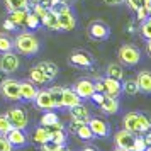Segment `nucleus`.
<instances>
[{
  "label": "nucleus",
  "mask_w": 151,
  "mask_h": 151,
  "mask_svg": "<svg viewBox=\"0 0 151 151\" xmlns=\"http://www.w3.org/2000/svg\"><path fill=\"white\" fill-rule=\"evenodd\" d=\"M39 39L36 37V34L29 32V31H24L21 34H17V37L14 39V49L19 53V55L24 56H34L39 53Z\"/></svg>",
  "instance_id": "f257e3e1"
},
{
  "label": "nucleus",
  "mask_w": 151,
  "mask_h": 151,
  "mask_svg": "<svg viewBox=\"0 0 151 151\" xmlns=\"http://www.w3.org/2000/svg\"><path fill=\"white\" fill-rule=\"evenodd\" d=\"M122 126L124 129L131 131L134 134H144L146 131L151 129V117L141 114V112H129L124 116Z\"/></svg>",
  "instance_id": "f03ea898"
},
{
  "label": "nucleus",
  "mask_w": 151,
  "mask_h": 151,
  "mask_svg": "<svg viewBox=\"0 0 151 151\" xmlns=\"http://www.w3.org/2000/svg\"><path fill=\"white\" fill-rule=\"evenodd\" d=\"M55 9H56V12H58L60 29H61V31H73V29L76 27V17L73 15L71 9L68 7V4L61 0Z\"/></svg>",
  "instance_id": "7ed1b4c3"
},
{
  "label": "nucleus",
  "mask_w": 151,
  "mask_h": 151,
  "mask_svg": "<svg viewBox=\"0 0 151 151\" xmlns=\"http://www.w3.org/2000/svg\"><path fill=\"white\" fill-rule=\"evenodd\" d=\"M117 58L126 66H136L141 61V51L134 44H122L117 51Z\"/></svg>",
  "instance_id": "20e7f679"
},
{
  "label": "nucleus",
  "mask_w": 151,
  "mask_h": 151,
  "mask_svg": "<svg viewBox=\"0 0 151 151\" xmlns=\"http://www.w3.org/2000/svg\"><path fill=\"white\" fill-rule=\"evenodd\" d=\"M5 116L10 121L12 127L26 131V127H27V124H29V117H27V112L22 109V107H10Z\"/></svg>",
  "instance_id": "39448f33"
},
{
  "label": "nucleus",
  "mask_w": 151,
  "mask_h": 151,
  "mask_svg": "<svg viewBox=\"0 0 151 151\" xmlns=\"http://www.w3.org/2000/svg\"><path fill=\"white\" fill-rule=\"evenodd\" d=\"M0 93L7 100H21V90H19V80L15 78H5L0 82Z\"/></svg>",
  "instance_id": "423d86ee"
},
{
  "label": "nucleus",
  "mask_w": 151,
  "mask_h": 151,
  "mask_svg": "<svg viewBox=\"0 0 151 151\" xmlns=\"http://www.w3.org/2000/svg\"><path fill=\"white\" fill-rule=\"evenodd\" d=\"M19 66H21V60H19L17 53H12V51L2 53V58H0V71L2 73L12 75L19 70Z\"/></svg>",
  "instance_id": "0eeeda50"
},
{
  "label": "nucleus",
  "mask_w": 151,
  "mask_h": 151,
  "mask_svg": "<svg viewBox=\"0 0 151 151\" xmlns=\"http://www.w3.org/2000/svg\"><path fill=\"white\" fill-rule=\"evenodd\" d=\"M136 136L134 132H131L127 129H121L116 132L114 136V143H116V148H121V150L126 151H132L134 148V141H136Z\"/></svg>",
  "instance_id": "6e6552de"
},
{
  "label": "nucleus",
  "mask_w": 151,
  "mask_h": 151,
  "mask_svg": "<svg viewBox=\"0 0 151 151\" xmlns=\"http://www.w3.org/2000/svg\"><path fill=\"white\" fill-rule=\"evenodd\" d=\"M88 36L92 39H97V41H105V39H109V36H110V29L105 22L93 21V22H90V26H88Z\"/></svg>",
  "instance_id": "1a4fd4ad"
},
{
  "label": "nucleus",
  "mask_w": 151,
  "mask_h": 151,
  "mask_svg": "<svg viewBox=\"0 0 151 151\" xmlns=\"http://www.w3.org/2000/svg\"><path fill=\"white\" fill-rule=\"evenodd\" d=\"M87 124H88V127H90V131H92L93 137H109L110 136L109 122H105L100 117H90V121Z\"/></svg>",
  "instance_id": "9d476101"
},
{
  "label": "nucleus",
  "mask_w": 151,
  "mask_h": 151,
  "mask_svg": "<svg viewBox=\"0 0 151 151\" xmlns=\"http://www.w3.org/2000/svg\"><path fill=\"white\" fill-rule=\"evenodd\" d=\"M68 110H70V119L76 124H87L90 121V117H92L90 116V110L82 102L73 105V107H70Z\"/></svg>",
  "instance_id": "9b49d317"
},
{
  "label": "nucleus",
  "mask_w": 151,
  "mask_h": 151,
  "mask_svg": "<svg viewBox=\"0 0 151 151\" xmlns=\"http://www.w3.org/2000/svg\"><path fill=\"white\" fill-rule=\"evenodd\" d=\"M32 102L36 104L37 109H41V110H55V102H53V99H51L49 90H46V88L37 90V93H36Z\"/></svg>",
  "instance_id": "f8f14e48"
},
{
  "label": "nucleus",
  "mask_w": 151,
  "mask_h": 151,
  "mask_svg": "<svg viewBox=\"0 0 151 151\" xmlns=\"http://www.w3.org/2000/svg\"><path fill=\"white\" fill-rule=\"evenodd\" d=\"M70 63L78 66V68H90L93 63V58L87 51H73L70 55Z\"/></svg>",
  "instance_id": "ddd939ff"
},
{
  "label": "nucleus",
  "mask_w": 151,
  "mask_h": 151,
  "mask_svg": "<svg viewBox=\"0 0 151 151\" xmlns=\"http://www.w3.org/2000/svg\"><path fill=\"white\" fill-rule=\"evenodd\" d=\"M73 90L76 92V95L80 97V99H90L92 97V93L95 92V88H93V82L92 80H88V78H82V80H78V82L75 83V87H73Z\"/></svg>",
  "instance_id": "4468645a"
},
{
  "label": "nucleus",
  "mask_w": 151,
  "mask_h": 151,
  "mask_svg": "<svg viewBox=\"0 0 151 151\" xmlns=\"http://www.w3.org/2000/svg\"><path fill=\"white\" fill-rule=\"evenodd\" d=\"M19 90H21V100L32 102L36 93H37V85L32 83L31 80H21L19 82Z\"/></svg>",
  "instance_id": "2eb2a0df"
},
{
  "label": "nucleus",
  "mask_w": 151,
  "mask_h": 151,
  "mask_svg": "<svg viewBox=\"0 0 151 151\" xmlns=\"http://www.w3.org/2000/svg\"><path fill=\"white\" fill-rule=\"evenodd\" d=\"M5 136H7V139L10 141V144H12L14 148H22V146L27 144V134H26V131L24 129L12 127Z\"/></svg>",
  "instance_id": "dca6fc26"
},
{
  "label": "nucleus",
  "mask_w": 151,
  "mask_h": 151,
  "mask_svg": "<svg viewBox=\"0 0 151 151\" xmlns=\"http://www.w3.org/2000/svg\"><path fill=\"white\" fill-rule=\"evenodd\" d=\"M104 83V93L105 95H110V97H119L122 93V85L119 80L116 78H110V76H105L102 80Z\"/></svg>",
  "instance_id": "f3484780"
},
{
  "label": "nucleus",
  "mask_w": 151,
  "mask_h": 151,
  "mask_svg": "<svg viewBox=\"0 0 151 151\" xmlns=\"http://www.w3.org/2000/svg\"><path fill=\"white\" fill-rule=\"evenodd\" d=\"M99 107L102 110L104 114H117L119 109H121V104L117 100V97H110V95H105L104 100L99 104Z\"/></svg>",
  "instance_id": "a211bd4d"
},
{
  "label": "nucleus",
  "mask_w": 151,
  "mask_h": 151,
  "mask_svg": "<svg viewBox=\"0 0 151 151\" xmlns=\"http://www.w3.org/2000/svg\"><path fill=\"white\" fill-rule=\"evenodd\" d=\"M137 87H139V92L143 93H151V71L144 70V71H139L136 76Z\"/></svg>",
  "instance_id": "6ab92c4d"
},
{
  "label": "nucleus",
  "mask_w": 151,
  "mask_h": 151,
  "mask_svg": "<svg viewBox=\"0 0 151 151\" xmlns=\"http://www.w3.org/2000/svg\"><path fill=\"white\" fill-rule=\"evenodd\" d=\"M41 24L46 26L48 29H53V31H61L60 29V22H58V12H56L55 7H51L48 10V14L41 19Z\"/></svg>",
  "instance_id": "aec40b11"
},
{
  "label": "nucleus",
  "mask_w": 151,
  "mask_h": 151,
  "mask_svg": "<svg viewBox=\"0 0 151 151\" xmlns=\"http://www.w3.org/2000/svg\"><path fill=\"white\" fill-rule=\"evenodd\" d=\"M37 66L44 71V75H46V78H48V82H53L56 76H58V73H60L58 65L53 63V61H41Z\"/></svg>",
  "instance_id": "412c9836"
},
{
  "label": "nucleus",
  "mask_w": 151,
  "mask_h": 151,
  "mask_svg": "<svg viewBox=\"0 0 151 151\" xmlns=\"http://www.w3.org/2000/svg\"><path fill=\"white\" fill-rule=\"evenodd\" d=\"M80 102H82V99L76 95V92L73 88H63V107L70 109Z\"/></svg>",
  "instance_id": "4be33fe9"
},
{
  "label": "nucleus",
  "mask_w": 151,
  "mask_h": 151,
  "mask_svg": "<svg viewBox=\"0 0 151 151\" xmlns=\"http://www.w3.org/2000/svg\"><path fill=\"white\" fill-rule=\"evenodd\" d=\"M105 76H110V78H116L119 82L124 80V68L122 65L119 63H109L107 68H105Z\"/></svg>",
  "instance_id": "5701e85b"
},
{
  "label": "nucleus",
  "mask_w": 151,
  "mask_h": 151,
  "mask_svg": "<svg viewBox=\"0 0 151 151\" xmlns=\"http://www.w3.org/2000/svg\"><path fill=\"white\" fill-rule=\"evenodd\" d=\"M29 80L32 83H36V85H44V83H48V78L44 75V71H42L37 65L31 68V71H29Z\"/></svg>",
  "instance_id": "b1692460"
},
{
  "label": "nucleus",
  "mask_w": 151,
  "mask_h": 151,
  "mask_svg": "<svg viewBox=\"0 0 151 151\" xmlns=\"http://www.w3.org/2000/svg\"><path fill=\"white\" fill-rule=\"evenodd\" d=\"M5 7L9 12L12 10H29L31 0H5Z\"/></svg>",
  "instance_id": "393cba45"
},
{
  "label": "nucleus",
  "mask_w": 151,
  "mask_h": 151,
  "mask_svg": "<svg viewBox=\"0 0 151 151\" xmlns=\"http://www.w3.org/2000/svg\"><path fill=\"white\" fill-rule=\"evenodd\" d=\"M51 99L55 102V109H63V87H51L49 88Z\"/></svg>",
  "instance_id": "a878e982"
},
{
  "label": "nucleus",
  "mask_w": 151,
  "mask_h": 151,
  "mask_svg": "<svg viewBox=\"0 0 151 151\" xmlns=\"http://www.w3.org/2000/svg\"><path fill=\"white\" fill-rule=\"evenodd\" d=\"M121 85H122V93H126V95H137V93H139V87H137L136 78H134V80L129 78V80L122 82Z\"/></svg>",
  "instance_id": "bb28decb"
},
{
  "label": "nucleus",
  "mask_w": 151,
  "mask_h": 151,
  "mask_svg": "<svg viewBox=\"0 0 151 151\" xmlns=\"http://www.w3.org/2000/svg\"><path fill=\"white\" fill-rule=\"evenodd\" d=\"M29 10H12L9 14V19L15 24V27H22L24 22H26V15H27Z\"/></svg>",
  "instance_id": "cd10ccee"
},
{
  "label": "nucleus",
  "mask_w": 151,
  "mask_h": 151,
  "mask_svg": "<svg viewBox=\"0 0 151 151\" xmlns=\"http://www.w3.org/2000/svg\"><path fill=\"white\" fill-rule=\"evenodd\" d=\"M32 141H34L36 144H42L46 143V141H49V132L42 126H39V127H36L34 132H32Z\"/></svg>",
  "instance_id": "c85d7f7f"
},
{
  "label": "nucleus",
  "mask_w": 151,
  "mask_h": 151,
  "mask_svg": "<svg viewBox=\"0 0 151 151\" xmlns=\"http://www.w3.org/2000/svg\"><path fill=\"white\" fill-rule=\"evenodd\" d=\"M73 132H75L80 139H83V141H90V139L93 137V134H92V131H90V127H88V124H78Z\"/></svg>",
  "instance_id": "c756f323"
},
{
  "label": "nucleus",
  "mask_w": 151,
  "mask_h": 151,
  "mask_svg": "<svg viewBox=\"0 0 151 151\" xmlns=\"http://www.w3.org/2000/svg\"><path fill=\"white\" fill-rule=\"evenodd\" d=\"M56 122H60V119H58V114L53 112V110H44L41 121H39L41 126H53V124H56Z\"/></svg>",
  "instance_id": "7c9ffc66"
},
{
  "label": "nucleus",
  "mask_w": 151,
  "mask_h": 151,
  "mask_svg": "<svg viewBox=\"0 0 151 151\" xmlns=\"http://www.w3.org/2000/svg\"><path fill=\"white\" fill-rule=\"evenodd\" d=\"M24 26H26V27H29L31 31H34V29H37L39 26H41V19H39V17H37L34 12H27Z\"/></svg>",
  "instance_id": "2f4dec72"
},
{
  "label": "nucleus",
  "mask_w": 151,
  "mask_h": 151,
  "mask_svg": "<svg viewBox=\"0 0 151 151\" xmlns=\"http://www.w3.org/2000/svg\"><path fill=\"white\" fill-rule=\"evenodd\" d=\"M14 49V41L9 37V36H4L0 34V55L2 53H9Z\"/></svg>",
  "instance_id": "473e14b6"
},
{
  "label": "nucleus",
  "mask_w": 151,
  "mask_h": 151,
  "mask_svg": "<svg viewBox=\"0 0 151 151\" xmlns=\"http://www.w3.org/2000/svg\"><path fill=\"white\" fill-rule=\"evenodd\" d=\"M41 146V151H68V148L65 144H58L53 143V141H46V143L39 144Z\"/></svg>",
  "instance_id": "72a5a7b5"
},
{
  "label": "nucleus",
  "mask_w": 151,
  "mask_h": 151,
  "mask_svg": "<svg viewBox=\"0 0 151 151\" xmlns=\"http://www.w3.org/2000/svg\"><path fill=\"white\" fill-rule=\"evenodd\" d=\"M49 141L58 143V144H65L66 143V132H65V129H58L55 132H51L49 134Z\"/></svg>",
  "instance_id": "f704fd0d"
},
{
  "label": "nucleus",
  "mask_w": 151,
  "mask_h": 151,
  "mask_svg": "<svg viewBox=\"0 0 151 151\" xmlns=\"http://www.w3.org/2000/svg\"><path fill=\"white\" fill-rule=\"evenodd\" d=\"M139 31H141V36H143L144 39H151V17H148L146 21L141 22Z\"/></svg>",
  "instance_id": "c9c22d12"
},
{
  "label": "nucleus",
  "mask_w": 151,
  "mask_h": 151,
  "mask_svg": "<svg viewBox=\"0 0 151 151\" xmlns=\"http://www.w3.org/2000/svg\"><path fill=\"white\" fill-rule=\"evenodd\" d=\"M10 129H12V124L7 119V116L5 114H0V134H7Z\"/></svg>",
  "instance_id": "e433bc0d"
},
{
  "label": "nucleus",
  "mask_w": 151,
  "mask_h": 151,
  "mask_svg": "<svg viewBox=\"0 0 151 151\" xmlns=\"http://www.w3.org/2000/svg\"><path fill=\"white\" fill-rule=\"evenodd\" d=\"M0 151H14V146L10 144L5 134H0Z\"/></svg>",
  "instance_id": "4c0bfd02"
},
{
  "label": "nucleus",
  "mask_w": 151,
  "mask_h": 151,
  "mask_svg": "<svg viewBox=\"0 0 151 151\" xmlns=\"http://www.w3.org/2000/svg\"><path fill=\"white\" fill-rule=\"evenodd\" d=\"M146 146H148V144L144 143L143 134H137L136 141H134V148H132V151H144V150H146Z\"/></svg>",
  "instance_id": "58836bf2"
},
{
  "label": "nucleus",
  "mask_w": 151,
  "mask_h": 151,
  "mask_svg": "<svg viewBox=\"0 0 151 151\" xmlns=\"http://www.w3.org/2000/svg\"><path fill=\"white\" fill-rule=\"evenodd\" d=\"M136 12V15H137V21L139 22H143V21H146L150 15H148V12H146V9H144V5H141V7L137 9V10H134Z\"/></svg>",
  "instance_id": "ea45409f"
},
{
  "label": "nucleus",
  "mask_w": 151,
  "mask_h": 151,
  "mask_svg": "<svg viewBox=\"0 0 151 151\" xmlns=\"http://www.w3.org/2000/svg\"><path fill=\"white\" fill-rule=\"evenodd\" d=\"M104 97H105V93H104V92H93V93H92V97H90V100L99 105V104L104 100Z\"/></svg>",
  "instance_id": "a19ab883"
},
{
  "label": "nucleus",
  "mask_w": 151,
  "mask_h": 151,
  "mask_svg": "<svg viewBox=\"0 0 151 151\" xmlns=\"http://www.w3.org/2000/svg\"><path fill=\"white\" fill-rule=\"evenodd\" d=\"M126 4H127V7L131 10H137V9L143 5V0H126Z\"/></svg>",
  "instance_id": "79ce46f5"
},
{
  "label": "nucleus",
  "mask_w": 151,
  "mask_h": 151,
  "mask_svg": "<svg viewBox=\"0 0 151 151\" xmlns=\"http://www.w3.org/2000/svg\"><path fill=\"white\" fill-rule=\"evenodd\" d=\"M4 29H5V31H14V29H15V24L7 17V19L4 21Z\"/></svg>",
  "instance_id": "37998d69"
},
{
  "label": "nucleus",
  "mask_w": 151,
  "mask_h": 151,
  "mask_svg": "<svg viewBox=\"0 0 151 151\" xmlns=\"http://www.w3.org/2000/svg\"><path fill=\"white\" fill-rule=\"evenodd\" d=\"M93 88H95V92H104L102 80H97V82H93Z\"/></svg>",
  "instance_id": "c03bdc74"
},
{
  "label": "nucleus",
  "mask_w": 151,
  "mask_h": 151,
  "mask_svg": "<svg viewBox=\"0 0 151 151\" xmlns=\"http://www.w3.org/2000/svg\"><path fill=\"white\" fill-rule=\"evenodd\" d=\"M107 5H122L126 0H104Z\"/></svg>",
  "instance_id": "a18cd8bd"
},
{
  "label": "nucleus",
  "mask_w": 151,
  "mask_h": 151,
  "mask_svg": "<svg viewBox=\"0 0 151 151\" xmlns=\"http://www.w3.org/2000/svg\"><path fill=\"white\" fill-rule=\"evenodd\" d=\"M143 137H144V143L148 144V146H151V129H150V131H146Z\"/></svg>",
  "instance_id": "49530a36"
},
{
  "label": "nucleus",
  "mask_w": 151,
  "mask_h": 151,
  "mask_svg": "<svg viewBox=\"0 0 151 151\" xmlns=\"http://www.w3.org/2000/svg\"><path fill=\"white\" fill-rule=\"evenodd\" d=\"M146 41H148L146 42V51H148V55L151 56V39H146Z\"/></svg>",
  "instance_id": "de8ad7c7"
},
{
  "label": "nucleus",
  "mask_w": 151,
  "mask_h": 151,
  "mask_svg": "<svg viewBox=\"0 0 151 151\" xmlns=\"http://www.w3.org/2000/svg\"><path fill=\"white\" fill-rule=\"evenodd\" d=\"M134 29H136V26H134V24H129V26H127V32L132 34V32H134Z\"/></svg>",
  "instance_id": "09e8293b"
},
{
  "label": "nucleus",
  "mask_w": 151,
  "mask_h": 151,
  "mask_svg": "<svg viewBox=\"0 0 151 151\" xmlns=\"http://www.w3.org/2000/svg\"><path fill=\"white\" fill-rule=\"evenodd\" d=\"M80 151H99V150H95V148H92V146H87V148H82Z\"/></svg>",
  "instance_id": "8fccbe9b"
},
{
  "label": "nucleus",
  "mask_w": 151,
  "mask_h": 151,
  "mask_svg": "<svg viewBox=\"0 0 151 151\" xmlns=\"http://www.w3.org/2000/svg\"><path fill=\"white\" fill-rule=\"evenodd\" d=\"M49 2H51V7H56V5H58L61 0H49Z\"/></svg>",
  "instance_id": "3c124183"
},
{
  "label": "nucleus",
  "mask_w": 151,
  "mask_h": 151,
  "mask_svg": "<svg viewBox=\"0 0 151 151\" xmlns=\"http://www.w3.org/2000/svg\"><path fill=\"white\" fill-rule=\"evenodd\" d=\"M144 151H151V146H146V150Z\"/></svg>",
  "instance_id": "603ef678"
},
{
  "label": "nucleus",
  "mask_w": 151,
  "mask_h": 151,
  "mask_svg": "<svg viewBox=\"0 0 151 151\" xmlns=\"http://www.w3.org/2000/svg\"><path fill=\"white\" fill-rule=\"evenodd\" d=\"M114 151H126V150H121V148H116Z\"/></svg>",
  "instance_id": "864d4df0"
}]
</instances>
